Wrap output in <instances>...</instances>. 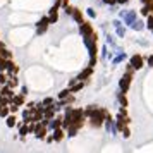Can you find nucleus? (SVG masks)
<instances>
[{"label": "nucleus", "mask_w": 153, "mask_h": 153, "mask_svg": "<svg viewBox=\"0 0 153 153\" xmlns=\"http://www.w3.org/2000/svg\"><path fill=\"white\" fill-rule=\"evenodd\" d=\"M84 115H86V119H88V122H90L91 127L100 129L105 122L107 110L102 108V107H98V105H88V107L84 108Z\"/></svg>", "instance_id": "nucleus-1"}, {"label": "nucleus", "mask_w": 153, "mask_h": 153, "mask_svg": "<svg viewBox=\"0 0 153 153\" xmlns=\"http://www.w3.org/2000/svg\"><path fill=\"white\" fill-rule=\"evenodd\" d=\"M119 17H120V21L129 28L132 22L138 19V12H136V10H120V12H119Z\"/></svg>", "instance_id": "nucleus-2"}, {"label": "nucleus", "mask_w": 153, "mask_h": 153, "mask_svg": "<svg viewBox=\"0 0 153 153\" xmlns=\"http://www.w3.org/2000/svg\"><path fill=\"white\" fill-rule=\"evenodd\" d=\"M131 83H132V74L124 72V76L119 79V91L127 93V91H129V88H131Z\"/></svg>", "instance_id": "nucleus-3"}, {"label": "nucleus", "mask_w": 153, "mask_h": 153, "mask_svg": "<svg viewBox=\"0 0 153 153\" xmlns=\"http://www.w3.org/2000/svg\"><path fill=\"white\" fill-rule=\"evenodd\" d=\"M48 24H50L48 16H43L42 19H40V21L36 22V35H38V36L45 35V33L48 31Z\"/></svg>", "instance_id": "nucleus-4"}, {"label": "nucleus", "mask_w": 153, "mask_h": 153, "mask_svg": "<svg viewBox=\"0 0 153 153\" xmlns=\"http://www.w3.org/2000/svg\"><path fill=\"white\" fill-rule=\"evenodd\" d=\"M129 64L134 67V71H139V69H143V65H145V59H143L141 53H134V55L129 57Z\"/></svg>", "instance_id": "nucleus-5"}, {"label": "nucleus", "mask_w": 153, "mask_h": 153, "mask_svg": "<svg viewBox=\"0 0 153 153\" xmlns=\"http://www.w3.org/2000/svg\"><path fill=\"white\" fill-rule=\"evenodd\" d=\"M95 33V29H93V24L90 21H83L79 24V35L81 36H90Z\"/></svg>", "instance_id": "nucleus-6"}, {"label": "nucleus", "mask_w": 153, "mask_h": 153, "mask_svg": "<svg viewBox=\"0 0 153 153\" xmlns=\"http://www.w3.org/2000/svg\"><path fill=\"white\" fill-rule=\"evenodd\" d=\"M72 122L86 124V115H84L83 108H74V107H72Z\"/></svg>", "instance_id": "nucleus-7"}, {"label": "nucleus", "mask_w": 153, "mask_h": 153, "mask_svg": "<svg viewBox=\"0 0 153 153\" xmlns=\"http://www.w3.org/2000/svg\"><path fill=\"white\" fill-rule=\"evenodd\" d=\"M33 134H35L38 139H45V136L48 134V127L45 124H42V122H36V127H35V132H33Z\"/></svg>", "instance_id": "nucleus-8"}, {"label": "nucleus", "mask_w": 153, "mask_h": 153, "mask_svg": "<svg viewBox=\"0 0 153 153\" xmlns=\"http://www.w3.org/2000/svg\"><path fill=\"white\" fill-rule=\"evenodd\" d=\"M91 74H93V67H90V65H88V67H84V69L77 74L76 79H77V81H83V83H86V81L91 77Z\"/></svg>", "instance_id": "nucleus-9"}, {"label": "nucleus", "mask_w": 153, "mask_h": 153, "mask_svg": "<svg viewBox=\"0 0 153 153\" xmlns=\"http://www.w3.org/2000/svg\"><path fill=\"white\" fill-rule=\"evenodd\" d=\"M62 119H64L62 115L55 114V117L48 120V131H53V129H57V127H62Z\"/></svg>", "instance_id": "nucleus-10"}, {"label": "nucleus", "mask_w": 153, "mask_h": 153, "mask_svg": "<svg viewBox=\"0 0 153 153\" xmlns=\"http://www.w3.org/2000/svg\"><path fill=\"white\" fill-rule=\"evenodd\" d=\"M114 28H115V33H117L119 38H124L126 36V29H124V22L120 21V19H114Z\"/></svg>", "instance_id": "nucleus-11"}, {"label": "nucleus", "mask_w": 153, "mask_h": 153, "mask_svg": "<svg viewBox=\"0 0 153 153\" xmlns=\"http://www.w3.org/2000/svg\"><path fill=\"white\" fill-rule=\"evenodd\" d=\"M5 72H7V76H14V74L19 72V65L14 64L12 59H9V60H7V67H5Z\"/></svg>", "instance_id": "nucleus-12"}, {"label": "nucleus", "mask_w": 153, "mask_h": 153, "mask_svg": "<svg viewBox=\"0 0 153 153\" xmlns=\"http://www.w3.org/2000/svg\"><path fill=\"white\" fill-rule=\"evenodd\" d=\"M52 136H53V141L60 143V141L65 138V129H64V127H57V129L52 131Z\"/></svg>", "instance_id": "nucleus-13"}, {"label": "nucleus", "mask_w": 153, "mask_h": 153, "mask_svg": "<svg viewBox=\"0 0 153 153\" xmlns=\"http://www.w3.org/2000/svg\"><path fill=\"white\" fill-rule=\"evenodd\" d=\"M71 17L74 19V22H76V24H81V22L84 21L83 10H81V9H77V7H74V10H72V14H71Z\"/></svg>", "instance_id": "nucleus-14"}, {"label": "nucleus", "mask_w": 153, "mask_h": 153, "mask_svg": "<svg viewBox=\"0 0 153 153\" xmlns=\"http://www.w3.org/2000/svg\"><path fill=\"white\" fill-rule=\"evenodd\" d=\"M143 7L139 9V14L143 16V17H146L148 14H153V2H148V4H141Z\"/></svg>", "instance_id": "nucleus-15"}, {"label": "nucleus", "mask_w": 153, "mask_h": 153, "mask_svg": "<svg viewBox=\"0 0 153 153\" xmlns=\"http://www.w3.org/2000/svg\"><path fill=\"white\" fill-rule=\"evenodd\" d=\"M0 95H4V97H7V98H12L14 97V90L10 86H7V84H2L0 86Z\"/></svg>", "instance_id": "nucleus-16"}, {"label": "nucleus", "mask_w": 153, "mask_h": 153, "mask_svg": "<svg viewBox=\"0 0 153 153\" xmlns=\"http://www.w3.org/2000/svg\"><path fill=\"white\" fill-rule=\"evenodd\" d=\"M10 103H16V105H19V107H22V105L26 103V97L21 95V93H19V95H16L14 93V97L10 98Z\"/></svg>", "instance_id": "nucleus-17"}, {"label": "nucleus", "mask_w": 153, "mask_h": 153, "mask_svg": "<svg viewBox=\"0 0 153 153\" xmlns=\"http://www.w3.org/2000/svg\"><path fill=\"white\" fill-rule=\"evenodd\" d=\"M117 102L120 103V107H129V100H127V97H126V93H122V91H119L117 93Z\"/></svg>", "instance_id": "nucleus-18"}, {"label": "nucleus", "mask_w": 153, "mask_h": 153, "mask_svg": "<svg viewBox=\"0 0 153 153\" xmlns=\"http://www.w3.org/2000/svg\"><path fill=\"white\" fill-rule=\"evenodd\" d=\"M16 124H17L16 114H9L7 117H5V126H7V127H16Z\"/></svg>", "instance_id": "nucleus-19"}, {"label": "nucleus", "mask_w": 153, "mask_h": 153, "mask_svg": "<svg viewBox=\"0 0 153 153\" xmlns=\"http://www.w3.org/2000/svg\"><path fill=\"white\" fill-rule=\"evenodd\" d=\"M131 29H134V31H143L145 29V22L141 21V19H136V21L132 22L131 26H129Z\"/></svg>", "instance_id": "nucleus-20"}, {"label": "nucleus", "mask_w": 153, "mask_h": 153, "mask_svg": "<svg viewBox=\"0 0 153 153\" xmlns=\"http://www.w3.org/2000/svg\"><path fill=\"white\" fill-rule=\"evenodd\" d=\"M7 86H10L12 90L19 86V79H17V74H14V76H9V79H7Z\"/></svg>", "instance_id": "nucleus-21"}, {"label": "nucleus", "mask_w": 153, "mask_h": 153, "mask_svg": "<svg viewBox=\"0 0 153 153\" xmlns=\"http://www.w3.org/2000/svg\"><path fill=\"white\" fill-rule=\"evenodd\" d=\"M83 88H84V83H83V81H76L74 84H71V86H69L71 93H77V91H81Z\"/></svg>", "instance_id": "nucleus-22"}, {"label": "nucleus", "mask_w": 153, "mask_h": 153, "mask_svg": "<svg viewBox=\"0 0 153 153\" xmlns=\"http://www.w3.org/2000/svg\"><path fill=\"white\" fill-rule=\"evenodd\" d=\"M126 59H127V55H126V52H119V55L112 59V64H114V65H117V64L124 62Z\"/></svg>", "instance_id": "nucleus-23"}, {"label": "nucleus", "mask_w": 153, "mask_h": 153, "mask_svg": "<svg viewBox=\"0 0 153 153\" xmlns=\"http://www.w3.org/2000/svg\"><path fill=\"white\" fill-rule=\"evenodd\" d=\"M0 57L9 60V59H12V52H10L7 47H2V48H0Z\"/></svg>", "instance_id": "nucleus-24"}, {"label": "nucleus", "mask_w": 153, "mask_h": 153, "mask_svg": "<svg viewBox=\"0 0 153 153\" xmlns=\"http://www.w3.org/2000/svg\"><path fill=\"white\" fill-rule=\"evenodd\" d=\"M145 28H148L150 31H153V14L146 16V22H145Z\"/></svg>", "instance_id": "nucleus-25"}, {"label": "nucleus", "mask_w": 153, "mask_h": 153, "mask_svg": "<svg viewBox=\"0 0 153 153\" xmlns=\"http://www.w3.org/2000/svg\"><path fill=\"white\" fill-rule=\"evenodd\" d=\"M10 114V110H9V105H4V107H0V117L5 119Z\"/></svg>", "instance_id": "nucleus-26"}, {"label": "nucleus", "mask_w": 153, "mask_h": 153, "mask_svg": "<svg viewBox=\"0 0 153 153\" xmlns=\"http://www.w3.org/2000/svg\"><path fill=\"white\" fill-rule=\"evenodd\" d=\"M110 57V53H108V45L105 43V45H102V59H108Z\"/></svg>", "instance_id": "nucleus-27"}, {"label": "nucleus", "mask_w": 153, "mask_h": 153, "mask_svg": "<svg viewBox=\"0 0 153 153\" xmlns=\"http://www.w3.org/2000/svg\"><path fill=\"white\" fill-rule=\"evenodd\" d=\"M120 134H122V138H126V139L131 138V129H129V126H126L124 129L120 131Z\"/></svg>", "instance_id": "nucleus-28"}, {"label": "nucleus", "mask_w": 153, "mask_h": 153, "mask_svg": "<svg viewBox=\"0 0 153 153\" xmlns=\"http://www.w3.org/2000/svg\"><path fill=\"white\" fill-rule=\"evenodd\" d=\"M69 95H71V90H69V88H65V90H60V91H59L57 98H65V97H69Z\"/></svg>", "instance_id": "nucleus-29"}, {"label": "nucleus", "mask_w": 153, "mask_h": 153, "mask_svg": "<svg viewBox=\"0 0 153 153\" xmlns=\"http://www.w3.org/2000/svg\"><path fill=\"white\" fill-rule=\"evenodd\" d=\"M7 79H9L7 72H2V71H0V86H2V84H7Z\"/></svg>", "instance_id": "nucleus-30"}, {"label": "nucleus", "mask_w": 153, "mask_h": 153, "mask_svg": "<svg viewBox=\"0 0 153 153\" xmlns=\"http://www.w3.org/2000/svg\"><path fill=\"white\" fill-rule=\"evenodd\" d=\"M9 110H10V114H17V112H19V105L9 103Z\"/></svg>", "instance_id": "nucleus-31"}, {"label": "nucleus", "mask_w": 153, "mask_h": 153, "mask_svg": "<svg viewBox=\"0 0 153 153\" xmlns=\"http://www.w3.org/2000/svg\"><path fill=\"white\" fill-rule=\"evenodd\" d=\"M45 107H50V105H53V98L52 97H47V98H43V102H42Z\"/></svg>", "instance_id": "nucleus-32"}, {"label": "nucleus", "mask_w": 153, "mask_h": 153, "mask_svg": "<svg viewBox=\"0 0 153 153\" xmlns=\"http://www.w3.org/2000/svg\"><path fill=\"white\" fill-rule=\"evenodd\" d=\"M5 67H7V59H2L0 57V71L5 72Z\"/></svg>", "instance_id": "nucleus-33"}, {"label": "nucleus", "mask_w": 153, "mask_h": 153, "mask_svg": "<svg viewBox=\"0 0 153 153\" xmlns=\"http://www.w3.org/2000/svg\"><path fill=\"white\" fill-rule=\"evenodd\" d=\"M86 14L90 16L91 19H95V17H97V12H95V9H93V7H88V9H86Z\"/></svg>", "instance_id": "nucleus-34"}, {"label": "nucleus", "mask_w": 153, "mask_h": 153, "mask_svg": "<svg viewBox=\"0 0 153 153\" xmlns=\"http://www.w3.org/2000/svg\"><path fill=\"white\" fill-rule=\"evenodd\" d=\"M146 65L153 69V53H152V55H148V57H146Z\"/></svg>", "instance_id": "nucleus-35"}, {"label": "nucleus", "mask_w": 153, "mask_h": 153, "mask_svg": "<svg viewBox=\"0 0 153 153\" xmlns=\"http://www.w3.org/2000/svg\"><path fill=\"white\" fill-rule=\"evenodd\" d=\"M97 62H98V57H90V64H88V65H90V67H95Z\"/></svg>", "instance_id": "nucleus-36"}, {"label": "nucleus", "mask_w": 153, "mask_h": 153, "mask_svg": "<svg viewBox=\"0 0 153 153\" xmlns=\"http://www.w3.org/2000/svg\"><path fill=\"white\" fill-rule=\"evenodd\" d=\"M102 4H107V5H110V7L117 5V2H115V0H102Z\"/></svg>", "instance_id": "nucleus-37"}, {"label": "nucleus", "mask_w": 153, "mask_h": 153, "mask_svg": "<svg viewBox=\"0 0 153 153\" xmlns=\"http://www.w3.org/2000/svg\"><path fill=\"white\" fill-rule=\"evenodd\" d=\"M126 72H129V74H134L136 71H134V67H132L131 64H127V65H126Z\"/></svg>", "instance_id": "nucleus-38"}, {"label": "nucleus", "mask_w": 153, "mask_h": 153, "mask_svg": "<svg viewBox=\"0 0 153 153\" xmlns=\"http://www.w3.org/2000/svg\"><path fill=\"white\" fill-rule=\"evenodd\" d=\"M28 93H29L28 86H21V95H24V97H26V95H28Z\"/></svg>", "instance_id": "nucleus-39"}, {"label": "nucleus", "mask_w": 153, "mask_h": 153, "mask_svg": "<svg viewBox=\"0 0 153 153\" xmlns=\"http://www.w3.org/2000/svg\"><path fill=\"white\" fill-rule=\"evenodd\" d=\"M26 107H28V108H35L36 103H35V102H28V103H26Z\"/></svg>", "instance_id": "nucleus-40"}, {"label": "nucleus", "mask_w": 153, "mask_h": 153, "mask_svg": "<svg viewBox=\"0 0 153 153\" xmlns=\"http://www.w3.org/2000/svg\"><path fill=\"white\" fill-rule=\"evenodd\" d=\"M67 5H69V0H62V5H60V7H64V9H65Z\"/></svg>", "instance_id": "nucleus-41"}, {"label": "nucleus", "mask_w": 153, "mask_h": 153, "mask_svg": "<svg viewBox=\"0 0 153 153\" xmlns=\"http://www.w3.org/2000/svg\"><path fill=\"white\" fill-rule=\"evenodd\" d=\"M115 2H117V4H120V5H124V4H127V2H129V0H115Z\"/></svg>", "instance_id": "nucleus-42"}, {"label": "nucleus", "mask_w": 153, "mask_h": 153, "mask_svg": "<svg viewBox=\"0 0 153 153\" xmlns=\"http://www.w3.org/2000/svg\"><path fill=\"white\" fill-rule=\"evenodd\" d=\"M141 4H148V2H153V0H139Z\"/></svg>", "instance_id": "nucleus-43"}, {"label": "nucleus", "mask_w": 153, "mask_h": 153, "mask_svg": "<svg viewBox=\"0 0 153 153\" xmlns=\"http://www.w3.org/2000/svg\"><path fill=\"white\" fill-rule=\"evenodd\" d=\"M152 33H153V31H152Z\"/></svg>", "instance_id": "nucleus-44"}]
</instances>
